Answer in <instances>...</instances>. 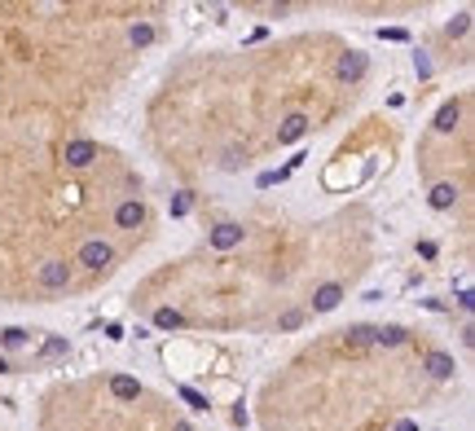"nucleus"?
I'll return each instance as SVG.
<instances>
[{"label":"nucleus","mask_w":475,"mask_h":431,"mask_svg":"<svg viewBox=\"0 0 475 431\" xmlns=\"http://www.w3.org/2000/svg\"><path fill=\"white\" fill-rule=\"evenodd\" d=\"M36 282H40L44 291H66V286H71V264H66V260H44V264L36 269Z\"/></svg>","instance_id":"f257e3e1"},{"label":"nucleus","mask_w":475,"mask_h":431,"mask_svg":"<svg viewBox=\"0 0 475 431\" xmlns=\"http://www.w3.org/2000/svg\"><path fill=\"white\" fill-rule=\"evenodd\" d=\"M111 246H106V242H84V246H79V264H88V269H111Z\"/></svg>","instance_id":"f03ea898"},{"label":"nucleus","mask_w":475,"mask_h":431,"mask_svg":"<svg viewBox=\"0 0 475 431\" xmlns=\"http://www.w3.org/2000/svg\"><path fill=\"white\" fill-rule=\"evenodd\" d=\"M361 75H365V53H357V48H348V53L339 58V80H343V84H357Z\"/></svg>","instance_id":"7ed1b4c3"},{"label":"nucleus","mask_w":475,"mask_h":431,"mask_svg":"<svg viewBox=\"0 0 475 431\" xmlns=\"http://www.w3.org/2000/svg\"><path fill=\"white\" fill-rule=\"evenodd\" d=\"M115 220H119V229H141V224H145V207H141L137 198H128L123 207L115 212Z\"/></svg>","instance_id":"20e7f679"},{"label":"nucleus","mask_w":475,"mask_h":431,"mask_svg":"<svg viewBox=\"0 0 475 431\" xmlns=\"http://www.w3.org/2000/svg\"><path fill=\"white\" fill-rule=\"evenodd\" d=\"M339 299H343V282H326L322 291L312 295V308L317 313H330V308H339Z\"/></svg>","instance_id":"39448f33"},{"label":"nucleus","mask_w":475,"mask_h":431,"mask_svg":"<svg viewBox=\"0 0 475 431\" xmlns=\"http://www.w3.org/2000/svg\"><path fill=\"white\" fill-rule=\"evenodd\" d=\"M97 159V141H75V145H66V163L71 167H88Z\"/></svg>","instance_id":"423d86ee"},{"label":"nucleus","mask_w":475,"mask_h":431,"mask_svg":"<svg viewBox=\"0 0 475 431\" xmlns=\"http://www.w3.org/2000/svg\"><path fill=\"white\" fill-rule=\"evenodd\" d=\"M304 133H308V119H304V115H290V119H282V128H277V145L300 141Z\"/></svg>","instance_id":"0eeeda50"},{"label":"nucleus","mask_w":475,"mask_h":431,"mask_svg":"<svg viewBox=\"0 0 475 431\" xmlns=\"http://www.w3.org/2000/svg\"><path fill=\"white\" fill-rule=\"evenodd\" d=\"M454 202H458V189H454V185H436V189H431V207H436V212L454 207Z\"/></svg>","instance_id":"6e6552de"},{"label":"nucleus","mask_w":475,"mask_h":431,"mask_svg":"<svg viewBox=\"0 0 475 431\" xmlns=\"http://www.w3.org/2000/svg\"><path fill=\"white\" fill-rule=\"evenodd\" d=\"M128 40H132V48H145L154 40V27H150V22H137V27L128 31Z\"/></svg>","instance_id":"1a4fd4ad"},{"label":"nucleus","mask_w":475,"mask_h":431,"mask_svg":"<svg viewBox=\"0 0 475 431\" xmlns=\"http://www.w3.org/2000/svg\"><path fill=\"white\" fill-rule=\"evenodd\" d=\"M454 123H458V106H454V101H449V106L440 110V119H436V128H440V133H449V128H454Z\"/></svg>","instance_id":"9d476101"},{"label":"nucleus","mask_w":475,"mask_h":431,"mask_svg":"<svg viewBox=\"0 0 475 431\" xmlns=\"http://www.w3.org/2000/svg\"><path fill=\"white\" fill-rule=\"evenodd\" d=\"M0 343H5V348H22V343H26V331H18V326H14V331L0 335Z\"/></svg>","instance_id":"9b49d317"},{"label":"nucleus","mask_w":475,"mask_h":431,"mask_svg":"<svg viewBox=\"0 0 475 431\" xmlns=\"http://www.w3.org/2000/svg\"><path fill=\"white\" fill-rule=\"evenodd\" d=\"M58 352H66V339H48L44 343V357H58Z\"/></svg>","instance_id":"f8f14e48"},{"label":"nucleus","mask_w":475,"mask_h":431,"mask_svg":"<svg viewBox=\"0 0 475 431\" xmlns=\"http://www.w3.org/2000/svg\"><path fill=\"white\" fill-rule=\"evenodd\" d=\"M172 431H194V427L185 422V418H172Z\"/></svg>","instance_id":"ddd939ff"},{"label":"nucleus","mask_w":475,"mask_h":431,"mask_svg":"<svg viewBox=\"0 0 475 431\" xmlns=\"http://www.w3.org/2000/svg\"><path fill=\"white\" fill-rule=\"evenodd\" d=\"M5 370H9V361H5V357H0V374H5Z\"/></svg>","instance_id":"4468645a"}]
</instances>
